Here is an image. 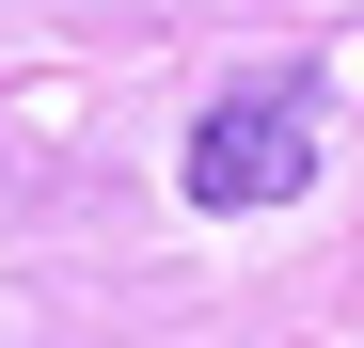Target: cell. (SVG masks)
I'll return each instance as SVG.
<instances>
[{"label":"cell","mask_w":364,"mask_h":348,"mask_svg":"<svg viewBox=\"0 0 364 348\" xmlns=\"http://www.w3.org/2000/svg\"><path fill=\"white\" fill-rule=\"evenodd\" d=\"M317 143H333L317 80H237V95H206V111H191L174 190H191L206 222H269V206H301V190H317Z\"/></svg>","instance_id":"cell-1"}]
</instances>
